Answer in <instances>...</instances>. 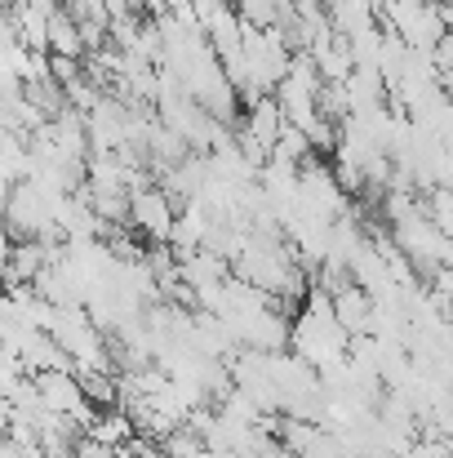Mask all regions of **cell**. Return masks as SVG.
I'll return each instance as SVG.
<instances>
[{"label":"cell","mask_w":453,"mask_h":458,"mask_svg":"<svg viewBox=\"0 0 453 458\" xmlns=\"http://www.w3.org/2000/svg\"><path fill=\"white\" fill-rule=\"evenodd\" d=\"M173 214H178V205H173L160 187H143V191H134V196H130V209H125L130 227H134L138 236H147L151 245H169Z\"/></svg>","instance_id":"6da1fadb"},{"label":"cell","mask_w":453,"mask_h":458,"mask_svg":"<svg viewBox=\"0 0 453 458\" xmlns=\"http://www.w3.org/2000/svg\"><path fill=\"white\" fill-rule=\"evenodd\" d=\"M49 54L54 58H85V45H80V31L71 22V13L58 4L49 13Z\"/></svg>","instance_id":"7a4b0ae2"},{"label":"cell","mask_w":453,"mask_h":458,"mask_svg":"<svg viewBox=\"0 0 453 458\" xmlns=\"http://www.w3.org/2000/svg\"><path fill=\"white\" fill-rule=\"evenodd\" d=\"M245 27H276V0H231Z\"/></svg>","instance_id":"3957f363"}]
</instances>
